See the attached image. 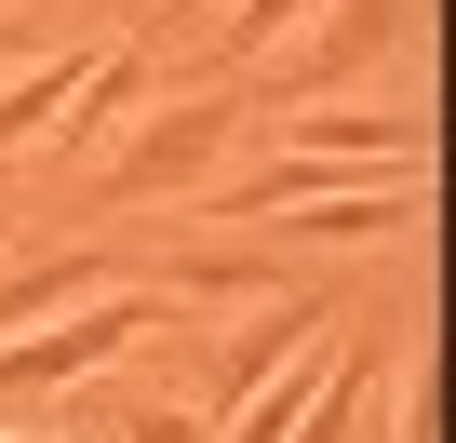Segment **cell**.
Returning <instances> with one entry per match:
<instances>
[{"mask_svg": "<svg viewBox=\"0 0 456 443\" xmlns=\"http://www.w3.org/2000/svg\"><path fill=\"white\" fill-rule=\"evenodd\" d=\"M148 336H175V296H161V283H108V296H81V309H54V323H28V336H0V416H28V403H54V390H81V376H108V363H134Z\"/></svg>", "mask_w": 456, "mask_h": 443, "instance_id": "6da1fadb", "label": "cell"}, {"mask_svg": "<svg viewBox=\"0 0 456 443\" xmlns=\"http://www.w3.org/2000/svg\"><path fill=\"white\" fill-rule=\"evenodd\" d=\"M242 148H256V108H242V94H161V108L94 161V201H121V215H134V201H201Z\"/></svg>", "mask_w": 456, "mask_h": 443, "instance_id": "7a4b0ae2", "label": "cell"}, {"mask_svg": "<svg viewBox=\"0 0 456 443\" xmlns=\"http://www.w3.org/2000/svg\"><path fill=\"white\" fill-rule=\"evenodd\" d=\"M403 28H416V0H336L322 28H296V41L269 54V108H336L362 68L403 54Z\"/></svg>", "mask_w": 456, "mask_h": 443, "instance_id": "3957f363", "label": "cell"}, {"mask_svg": "<svg viewBox=\"0 0 456 443\" xmlns=\"http://www.w3.org/2000/svg\"><path fill=\"white\" fill-rule=\"evenodd\" d=\"M322 336H336V309H322V296H296V283H282V296H256L242 323L201 349V416H228L242 390H269V376H282V363H309Z\"/></svg>", "mask_w": 456, "mask_h": 443, "instance_id": "277c9868", "label": "cell"}, {"mask_svg": "<svg viewBox=\"0 0 456 443\" xmlns=\"http://www.w3.org/2000/svg\"><path fill=\"white\" fill-rule=\"evenodd\" d=\"M161 94V54L148 41H121V54H94L81 81H68V121H54V148L81 161V148H121V108H148Z\"/></svg>", "mask_w": 456, "mask_h": 443, "instance_id": "5b68a950", "label": "cell"}, {"mask_svg": "<svg viewBox=\"0 0 456 443\" xmlns=\"http://www.w3.org/2000/svg\"><path fill=\"white\" fill-rule=\"evenodd\" d=\"M108 283H148V269H121L108 242L94 256H14V269H0V336H28V323H54V309H81Z\"/></svg>", "mask_w": 456, "mask_h": 443, "instance_id": "8992f818", "label": "cell"}, {"mask_svg": "<svg viewBox=\"0 0 456 443\" xmlns=\"http://www.w3.org/2000/svg\"><path fill=\"white\" fill-rule=\"evenodd\" d=\"M309 14H322V0H242V14L215 28V68H256V54H282Z\"/></svg>", "mask_w": 456, "mask_h": 443, "instance_id": "52a82bcc", "label": "cell"}, {"mask_svg": "<svg viewBox=\"0 0 456 443\" xmlns=\"http://www.w3.org/2000/svg\"><path fill=\"white\" fill-rule=\"evenodd\" d=\"M81 443H201V416H188V403H94Z\"/></svg>", "mask_w": 456, "mask_h": 443, "instance_id": "ba28073f", "label": "cell"}, {"mask_svg": "<svg viewBox=\"0 0 456 443\" xmlns=\"http://www.w3.org/2000/svg\"><path fill=\"white\" fill-rule=\"evenodd\" d=\"M41 54H54V41H41L28 14H0V81H14V68H41Z\"/></svg>", "mask_w": 456, "mask_h": 443, "instance_id": "9c48e42d", "label": "cell"}, {"mask_svg": "<svg viewBox=\"0 0 456 443\" xmlns=\"http://www.w3.org/2000/svg\"><path fill=\"white\" fill-rule=\"evenodd\" d=\"M0 443H81V430H0Z\"/></svg>", "mask_w": 456, "mask_h": 443, "instance_id": "30bf717a", "label": "cell"}]
</instances>
